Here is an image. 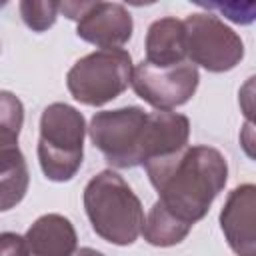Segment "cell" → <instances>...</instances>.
<instances>
[{"mask_svg":"<svg viewBox=\"0 0 256 256\" xmlns=\"http://www.w3.org/2000/svg\"><path fill=\"white\" fill-rule=\"evenodd\" d=\"M158 204L180 222L202 220L228 180V162L212 146H186L182 152L144 164Z\"/></svg>","mask_w":256,"mask_h":256,"instance_id":"1","label":"cell"},{"mask_svg":"<svg viewBox=\"0 0 256 256\" xmlns=\"http://www.w3.org/2000/svg\"><path fill=\"white\" fill-rule=\"evenodd\" d=\"M84 210L92 230L110 244L128 246L142 234L144 210L140 198L112 170L98 172L86 184Z\"/></svg>","mask_w":256,"mask_h":256,"instance_id":"2","label":"cell"},{"mask_svg":"<svg viewBox=\"0 0 256 256\" xmlns=\"http://www.w3.org/2000/svg\"><path fill=\"white\" fill-rule=\"evenodd\" d=\"M86 122L82 112L64 102H54L40 116L38 162L52 182H66L76 176L84 158Z\"/></svg>","mask_w":256,"mask_h":256,"instance_id":"3","label":"cell"},{"mask_svg":"<svg viewBox=\"0 0 256 256\" xmlns=\"http://www.w3.org/2000/svg\"><path fill=\"white\" fill-rule=\"evenodd\" d=\"M132 70V58L124 48L96 50L74 62L66 74V86L80 104L102 106L128 88Z\"/></svg>","mask_w":256,"mask_h":256,"instance_id":"4","label":"cell"},{"mask_svg":"<svg viewBox=\"0 0 256 256\" xmlns=\"http://www.w3.org/2000/svg\"><path fill=\"white\" fill-rule=\"evenodd\" d=\"M148 112L140 106L96 112L90 120L88 134L92 144L104 154L114 168H134L144 162Z\"/></svg>","mask_w":256,"mask_h":256,"instance_id":"5","label":"cell"},{"mask_svg":"<svg viewBox=\"0 0 256 256\" xmlns=\"http://www.w3.org/2000/svg\"><path fill=\"white\" fill-rule=\"evenodd\" d=\"M186 58L208 72H228L244 58L242 38L216 14L198 12L182 20Z\"/></svg>","mask_w":256,"mask_h":256,"instance_id":"6","label":"cell"},{"mask_svg":"<svg viewBox=\"0 0 256 256\" xmlns=\"http://www.w3.org/2000/svg\"><path fill=\"white\" fill-rule=\"evenodd\" d=\"M22 124V102L12 92L0 90V212L20 204L28 192L30 174L18 146Z\"/></svg>","mask_w":256,"mask_h":256,"instance_id":"7","label":"cell"},{"mask_svg":"<svg viewBox=\"0 0 256 256\" xmlns=\"http://www.w3.org/2000/svg\"><path fill=\"white\" fill-rule=\"evenodd\" d=\"M60 12L76 20L78 38L100 50L124 46L134 30L130 12L118 2H60Z\"/></svg>","mask_w":256,"mask_h":256,"instance_id":"8","label":"cell"},{"mask_svg":"<svg viewBox=\"0 0 256 256\" xmlns=\"http://www.w3.org/2000/svg\"><path fill=\"white\" fill-rule=\"evenodd\" d=\"M198 82L200 74L192 62H182L170 68H156L142 60L132 70L130 78L136 96L156 110H172L186 104L194 96Z\"/></svg>","mask_w":256,"mask_h":256,"instance_id":"9","label":"cell"},{"mask_svg":"<svg viewBox=\"0 0 256 256\" xmlns=\"http://www.w3.org/2000/svg\"><path fill=\"white\" fill-rule=\"evenodd\" d=\"M256 186H236L222 206L220 226L228 240V246L238 256H256V230H254Z\"/></svg>","mask_w":256,"mask_h":256,"instance_id":"10","label":"cell"},{"mask_svg":"<svg viewBox=\"0 0 256 256\" xmlns=\"http://www.w3.org/2000/svg\"><path fill=\"white\" fill-rule=\"evenodd\" d=\"M28 256H72L78 244L72 222L62 214L40 216L24 236Z\"/></svg>","mask_w":256,"mask_h":256,"instance_id":"11","label":"cell"},{"mask_svg":"<svg viewBox=\"0 0 256 256\" xmlns=\"http://www.w3.org/2000/svg\"><path fill=\"white\" fill-rule=\"evenodd\" d=\"M156 68H170L186 62L184 26L178 18H160L146 32V60Z\"/></svg>","mask_w":256,"mask_h":256,"instance_id":"12","label":"cell"},{"mask_svg":"<svg viewBox=\"0 0 256 256\" xmlns=\"http://www.w3.org/2000/svg\"><path fill=\"white\" fill-rule=\"evenodd\" d=\"M192 230V226L180 222L178 218H174L168 210H164L158 202H154V206L150 208L148 216L144 218V226H142V234L144 240L152 246H174L180 244L188 232Z\"/></svg>","mask_w":256,"mask_h":256,"instance_id":"13","label":"cell"},{"mask_svg":"<svg viewBox=\"0 0 256 256\" xmlns=\"http://www.w3.org/2000/svg\"><path fill=\"white\" fill-rule=\"evenodd\" d=\"M20 16L24 20V24L28 28H32L34 32H44L48 30L60 12V2H34V0H22L20 2Z\"/></svg>","mask_w":256,"mask_h":256,"instance_id":"14","label":"cell"},{"mask_svg":"<svg viewBox=\"0 0 256 256\" xmlns=\"http://www.w3.org/2000/svg\"><path fill=\"white\" fill-rule=\"evenodd\" d=\"M0 256H28L24 236L16 232H0Z\"/></svg>","mask_w":256,"mask_h":256,"instance_id":"15","label":"cell"},{"mask_svg":"<svg viewBox=\"0 0 256 256\" xmlns=\"http://www.w3.org/2000/svg\"><path fill=\"white\" fill-rule=\"evenodd\" d=\"M206 8H214V10H220L222 14H226V18H230L232 22H238V24H250L254 20L252 14H244L242 10H252L256 8L252 2L248 4H204Z\"/></svg>","mask_w":256,"mask_h":256,"instance_id":"16","label":"cell"},{"mask_svg":"<svg viewBox=\"0 0 256 256\" xmlns=\"http://www.w3.org/2000/svg\"><path fill=\"white\" fill-rule=\"evenodd\" d=\"M72 256H104V254H102V252H98V250H94V248L84 246V248H76Z\"/></svg>","mask_w":256,"mask_h":256,"instance_id":"17","label":"cell"}]
</instances>
